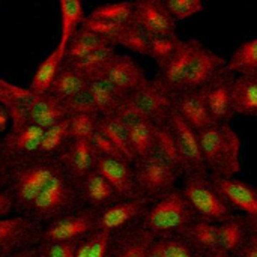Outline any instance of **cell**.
I'll use <instances>...</instances> for the list:
<instances>
[{
  "mask_svg": "<svg viewBox=\"0 0 257 257\" xmlns=\"http://www.w3.org/2000/svg\"><path fill=\"white\" fill-rule=\"evenodd\" d=\"M99 114H75L69 117V140H89L98 131Z\"/></svg>",
  "mask_w": 257,
  "mask_h": 257,
  "instance_id": "cell-42",
  "label": "cell"
},
{
  "mask_svg": "<svg viewBox=\"0 0 257 257\" xmlns=\"http://www.w3.org/2000/svg\"><path fill=\"white\" fill-rule=\"evenodd\" d=\"M161 247L166 257H196V254L191 251V248L178 236L170 238V239H163Z\"/></svg>",
  "mask_w": 257,
  "mask_h": 257,
  "instance_id": "cell-52",
  "label": "cell"
},
{
  "mask_svg": "<svg viewBox=\"0 0 257 257\" xmlns=\"http://www.w3.org/2000/svg\"><path fill=\"white\" fill-rule=\"evenodd\" d=\"M36 256H38V248H36V247H33V248L23 250V251H20V253H17V254H14V256H11V257H36Z\"/></svg>",
  "mask_w": 257,
  "mask_h": 257,
  "instance_id": "cell-58",
  "label": "cell"
},
{
  "mask_svg": "<svg viewBox=\"0 0 257 257\" xmlns=\"http://www.w3.org/2000/svg\"><path fill=\"white\" fill-rule=\"evenodd\" d=\"M87 89L99 116H113L126 98V95L116 89L105 77L87 81Z\"/></svg>",
  "mask_w": 257,
  "mask_h": 257,
  "instance_id": "cell-26",
  "label": "cell"
},
{
  "mask_svg": "<svg viewBox=\"0 0 257 257\" xmlns=\"http://www.w3.org/2000/svg\"><path fill=\"white\" fill-rule=\"evenodd\" d=\"M86 87H87V80L63 62V66L59 71V74H57L51 89L48 90V93L56 96L57 99H60L63 102Z\"/></svg>",
  "mask_w": 257,
  "mask_h": 257,
  "instance_id": "cell-35",
  "label": "cell"
},
{
  "mask_svg": "<svg viewBox=\"0 0 257 257\" xmlns=\"http://www.w3.org/2000/svg\"><path fill=\"white\" fill-rule=\"evenodd\" d=\"M148 257H166L164 256V253H163V247H161V241H160V239H157V241L152 244V247H151V250H149V256Z\"/></svg>",
  "mask_w": 257,
  "mask_h": 257,
  "instance_id": "cell-57",
  "label": "cell"
},
{
  "mask_svg": "<svg viewBox=\"0 0 257 257\" xmlns=\"http://www.w3.org/2000/svg\"><path fill=\"white\" fill-rule=\"evenodd\" d=\"M134 23L149 36L176 35V21L163 0L134 2Z\"/></svg>",
  "mask_w": 257,
  "mask_h": 257,
  "instance_id": "cell-16",
  "label": "cell"
},
{
  "mask_svg": "<svg viewBox=\"0 0 257 257\" xmlns=\"http://www.w3.org/2000/svg\"><path fill=\"white\" fill-rule=\"evenodd\" d=\"M236 74L227 66L221 68L200 90L208 105L209 114L215 123H230L235 117L233 110V84Z\"/></svg>",
  "mask_w": 257,
  "mask_h": 257,
  "instance_id": "cell-10",
  "label": "cell"
},
{
  "mask_svg": "<svg viewBox=\"0 0 257 257\" xmlns=\"http://www.w3.org/2000/svg\"><path fill=\"white\" fill-rule=\"evenodd\" d=\"M155 241L139 221L110 236L105 257H148Z\"/></svg>",
  "mask_w": 257,
  "mask_h": 257,
  "instance_id": "cell-15",
  "label": "cell"
},
{
  "mask_svg": "<svg viewBox=\"0 0 257 257\" xmlns=\"http://www.w3.org/2000/svg\"><path fill=\"white\" fill-rule=\"evenodd\" d=\"M232 257H257V247L253 244H245L235 256Z\"/></svg>",
  "mask_w": 257,
  "mask_h": 257,
  "instance_id": "cell-56",
  "label": "cell"
},
{
  "mask_svg": "<svg viewBox=\"0 0 257 257\" xmlns=\"http://www.w3.org/2000/svg\"><path fill=\"white\" fill-rule=\"evenodd\" d=\"M44 226L29 217L15 215L0 220V257H11L38 247Z\"/></svg>",
  "mask_w": 257,
  "mask_h": 257,
  "instance_id": "cell-9",
  "label": "cell"
},
{
  "mask_svg": "<svg viewBox=\"0 0 257 257\" xmlns=\"http://www.w3.org/2000/svg\"><path fill=\"white\" fill-rule=\"evenodd\" d=\"M116 45H122L140 56H149V35L136 23H130L122 27Z\"/></svg>",
  "mask_w": 257,
  "mask_h": 257,
  "instance_id": "cell-39",
  "label": "cell"
},
{
  "mask_svg": "<svg viewBox=\"0 0 257 257\" xmlns=\"http://www.w3.org/2000/svg\"><path fill=\"white\" fill-rule=\"evenodd\" d=\"M181 38L178 35H160L149 36V57H152L158 68H161L176 51L181 44Z\"/></svg>",
  "mask_w": 257,
  "mask_h": 257,
  "instance_id": "cell-41",
  "label": "cell"
},
{
  "mask_svg": "<svg viewBox=\"0 0 257 257\" xmlns=\"http://www.w3.org/2000/svg\"><path fill=\"white\" fill-rule=\"evenodd\" d=\"M197 134L209 178H235L241 172V140L230 123H212Z\"/></svg>",
  "mask_w": 257,
  "mask_h": 257,
  "instance_id": "cell-2",
  "label": "cell"
},
{
  "mask_svg": "<svg viewBox=\"0 0 257 257\" xmlns=\"http://www.w3.org/2000/svg\"><path fill=\"white\" fill-rule=\"evenodd\" d=\"M63 105H65L69 117L75 116V114H98L95 102H93L92 95L87 87L83 89L81 92L75 93L74 96L68 98L66 101H63Z\"/></svg>",
  "mask_w": 257,
  "mask_h": 257,
  "instance_id": "cell-46",
  "label": "cell"
},
{
  "mask_svg": "<svg viewBox=\"0 0 257 257\" xmlns=\"http://www.w3.org/2000/svg\"><path fill=\"white\" fill-rule=\"evenodd\" d=\"M81 241L39 242L36 247L38 248V257H75V253H77Z\"/></svg>",
  "mask_w": 257,
  "mask_h": 257,
  "instance_id": "cell-47",
  "label": "cell"
},
{
  "mask_svg": "<svg viewBox=\"0 0 257 257\" xmlns=\"http://www.w3.org/2000/svg\"><path fill=\"white\" fill-rule=\"evenodd\" d=\"M104 77L126 96L136 93L149 80L143 68L133 57L125 54H116L113 57Z\"/></svg>",
  "mask_w": 257,
  "mask_h": 257,
  "instance_id": "cell-18",
  "label": "cell"
},
{
  "mask_svg": "<svg viewBox=\"0 0 257 257\" xmlns=\"http://www.w3.org/2000/svg\"><path fill=\"white\" fill-rule=\"evenodd\" d=\"M215 190L227 202L232 209H238L245 217L257 220V188L242 179H218L209 178Z\"/></svg>",
  "mask_w": 257,
  "mask_h": 257,
  "instance_id": "cell-19",
  "label": "cell"
},
{
  "mask_svg": "<svg viewBox=\"0 0 257 257\" xmlns=\"http://www.w3.org/2000/svg\"><path fill=\"white\" fill-rule=\"evenodd\" d=\"M68 142H69V119L45 130L39 155L57 157Z\"/></svg>",
  "mask_w": 257,
  "mask_h": 257,
  "instance_id": "cell-40",
  "label": "cell"
},
{
  "mask_svg": "<svg viewBox=\"0 0 257 257\" xmlns=\"http://www.w3.org/2000/svg\"><path fill=\"white\" fill-rule=\"evenodd\" d=\"M81 27L96 33L98 36L104 38L105 41H108L113 47H116V41L117 36L122 30V24H116V23H110L105 20H98V18H92V17H86L84 21L81 23Z\"/></svg>",
  "mask_w": 257,
  "mask_h": 257,
  "instance_id": "cell-45",
  "label": "cell"
},
{
  "mask_svg": "<svg viewBox=\"0 0 257 257\" xmlns=\"http://www.w3.org/2000/svg\"><path fill=\"white\" fill-rule=\"evenodd\" d=\"M130 98L154 125L167 123L175 108V95L158 77L148 80V83L136 93L130 95Z\"/></svg>",
  "mask_w": 257,
  "mask_h": 257,
  "instance_id": "cell-12",
  "label": "cell"
},
{
  "mask_svg": "<svg viewBox=\"0 0 257 257\" xmlns=\"http://www.w3.org/2000/svg\"><path fill=\"white\" fill-rule=\"evenodd\" d=\"M110 236V233L102 230L93 232L80 242L75 257H105Z\"/></svg>",
  "mask_w": 257,
  "mask_h": 257,
  "instance_id": "cell-43",
  "label": "cell"
},
{
  "mask_svg": "<svg viewBox=\"0 0 257 257\" xmlns=\"http://www.w3.org/2000/svg\"><path fill=\"white\" fill-rule=\"evenodd\" d=\"M60 11V38L57 48L66 54V48L75 32L81 27L84 21V6L78 0H60L59 2Z\"/></svg>",
  "mask_w": 257,
  "mask_h": 257,
  "instance_id": "cell-29",
  "label": "cell"
},
{
  "mask_svg": "<svg viewBox=\"0 0 257 257\" xmlns=\"http://www.w3.org/2000/svg\"><path fill=\"white\" fill-rule=\"evenodd\" d=\"M60 167L62 164L57 157L39 154L30 157H14L8 190L14 196L15 206L21 215L27 214L35 199Z\"/></svg>",
  "mask_w": 257,
  "mask_h": 257,
  "instance_id": "cell-1",
  "label": "cell"
},
{
  "mask_svg": "<svg viewBox=\"0 0 257 257\" xmlns=\"http://www.w3.org/2000/svg\"><path fill=\"white\" fill-rule=\"evenodd\" d=\"M247 223V236H248V244H253L257 247V220L245 217Z\"/></svg>",
  "mask_w": 257,
  "mask_h": 257,
  "instance_id": "cell-55",
  "label": "cell"
},
{
  "mask_svg": "<svg viewBox=\"0 0 257 257\" xmlns=\"http://www.w3.org/2000/svg\"><path fill=\"white\" fill-rule=\"evenodd\" d=\"M105 47H113V45L108 41H105L104 38L98 36L96 33L80 27L68 44L65 60H75V59L84 57V56H87L93 51H98L101 48H105Z\"/></svg>",
  "mask_w": 257,
  "mask_h": 257,
  "instance_id": "cell-34",
  "label": "cell"
},
{
  "mask_svg": "<svg viewBox=\"0 0 257 257\" xmlns=\"http://www.w3.org/2000/svg\"><path fill=\"white\" fill-rule=\"evenodd\" d=\"M164 5L176 23L185 21L205 11V5L200 0H164Z\"/></svg>",
  "mask_w": 257,
  "mask_h": 257,
  "instance_id": "cell-44",
  "label": "cell"
},
{
  "mask_svg": "<svg viewBox=\"0 0 257 257\" xmlns=\"http://www.w3.org/2000/svg\"><path fill=\"white\" fill-rule=\"evenodd\" d=\"M181 191L199 220L220 224L235 217L233 209L215 190L209 178H187Z\"/></svg>",
  "mask_w": 257,
  "mask_h": 257,
  "instance_id": "cell-6",
  "label": "cell"
},
{
  "mask_svg": "<svg viewBox=\"0 0 257 257\" xmlns=\"http://www.w3.org/2000/svg\"><path fill=\"white\" fill-rule=\"evenodd\" d=\"M152 155L166 161L169 166H172L178 172L179 176L185 178V173H187L185 161H184V158L178 149L175 137H173L167 123L155 125V143H154V154Z\"/></svg>",
  "mask_w": 257,
  "mask_h": 257,
  "instance_id": "cell-27",
  "label": "cell"
},
{
  "mask_svg": "<svg viewBox=\"0 0 257 257\" xmlns=\"http://www.w3.org/2000/svg\"><path fill=\"white\" fill-rule=\"evenodd\" d=\"M227 60L214 53L212 50L200 45L188 66L182 92L185 90H200L221 68H224Z\"/></svg>",
  "mask_w": 257,
  "mask_h": 257,
  "instance_id": "cell-21",
  "label": "cell"
},
{
  "mask_svg": "<svg viewBox=\"0 0 257 257\" xmlns=\"http://www.w3.org/2000/svg\"><path fill=\"white\" fill-rule=\"evenodd\" d=\"M133 169H134L136 184L142 197L155 202L163 196L176 190L175 185H176V179L179 178L178 172L155 155H151L143 160H137L133 164Z\"/></svg>",
  "mask_w": 257,
  "mask_h": 257,
  "instance_id": "cell-7",
  "label": "cell"
},
{
  "mask_svg": "<svg viewBox=\"0 0 257 257\" xmlns=\"http://www.w3.org/2000/svg\"><path fill=\"white\" fill-rule=\"evenodd\" d=\"M152 200L146 197L131 199V200H117L98 211V230L107 232L110 235L126 229L142 220L146 209Z\"/></svg>",
  "mask_w": 257,
  "mask_h": 257,
  "instance_id": "cell-13",
  "label": "cell"
},
{
  "mask_svg": "<svg viewBox=\"0 0 257 257\" xmlns=\"http://www.w3.org/2000/svg\"><path fill=\"white\" fill-rule=\"evenodd\" d=\"M113 116L117 117L126 128H131V126H134V125L139 123V122L148 120V119L145 117V114L137 108V105L131 101L130 96L125 98V101L120 104V107L117 108V111H116Z\"/></svg>",
  "mask_w": 257,
  "mask_h": 257,
  "instance_id": "cell-49",
  "label": "cell"
},
{
  "mask_svg": "<svg viewBox=\"0 0 257 257\" xmlns=\"http://www.w3.org/2000/svg\"><path fill=\"white\" fill-rule=\"evenodd\" d=\"M89 17L125 26V24L134 23V2L133 3L123 2V3L101 5V6H96L95 9H92Z\"/></svg>",
  "mask_w": 257,
  "mask_h": 257,
  "instance_id": "cell-38",
  "label": "cell"
},
{
  "mask_svg": "<svg viewBox=\"0 0 257 257\" xmlns=\"http://www.w3.org/2000/svg\"><path fill=\"white\" fill-rule=\"evenodd\" d=\"M131 149L134 152L136 161L148 158L154 154L155 143V125L149 120H143L128 128Z\"/></svg>",
  "mask_w": 257,
  "mask_h": 257,
  "instance_id": "cell-37",
  "label": "cell"
},
{
  "mask_svg": "<svg viewBox=\"0 0 257 257\" xmlns=\"http://www.w3.org/2000/svg\"><path fill=\"white\" fill-rule=\"evenodd\" d=\"M95 170L113 187L117 193L119 199L131 200L142 197L136 184L134 169L125 160H114V158H104L96 155Z\"/></svg>",
  "mask_w": 257,
  "mask_h": 257,
  "instance_id": "cell-14",
  "label": "cell"
},
{
  "mask_svg": "<svg viewBox=\"0 0 257 257\" xmlns=\"http://www.w3.org/2000/svg\"><path fill=\"white\" fill-rule=\"evenodd\" d=\"M90 145L93 146V149H95V152H96L98 157L114 158V160H125V157L120 154V151L104 134H101L99 131H96L93 134V137L90 139Z\"/></svg>",
  "mask_w": 257,
  "mask_h": 257,
  "instance_id": "cell-50",
  "label": "cell"
},
{
  "mask_svg": "<svg viewBox=\"0 0 257 257\" xmlns=\"http://www.w3.org/2000/svg\"><path fill=\"white\" fill-rule=\"evenodd\" d=\"M196 254V257H205L220 251V241H218V229L217 224L203 221V220H194L190 223L179 236Z\"/></svg>",
  "mask_w": 257,
  "mask_h": 257,
  "instance_id": "cell-23",
  "label": "cell"
},
{
  "mask_svg": "<svg viewBox=\"0 0 257 257\" xmlns=\"http://www.w3.org/2000/svg\"><path fill=\"white\" fill-rule=\"evenodd\" d=\"M78 191L83 206L93 208L98 211L117 200H122L119 199L113 187L96 170L90 172L78 182Z\"/></svg>",
  "mask_w": 257,
  "mask_h": 257,
  "instance_id": "cell-24",
  "label": "cell"
},
{
  "mask_svg": "<svg viewBox=\"0 0 257 257\" xmlns=\"http://www.w3.org/2000/svg\"><path fill=\"white\" fill-rule=\"evenodd\" d=\"M175 111L196 131L211 126L214 119L209 114L202 90H185L175 95Z\"/></svg>",
  "mask_w": 257,
  "mask_h": 257,
  "instance_id": "cell-22",
  "label": "cell"
},
{
  "mask_svg": "<svg viewBox=\"0 0 257 257\" xmlns=\"http://www.w3.org/2000/svg\"><path fill=\"white\" fill-rule=\"evenodd\" d=\"M226 66L236 75H257V38L242 42Z\"/></svg>",
  "mask_w": 257,
  "mask_h": 257,
  "instance_id": "cell-36",
  "label": "cell"
},
{
  "mask_svg": "<svg viewBox=\"0 0 257 257\" xmlns=\"http://www.w3.org/2000/svg\"><path fill=\"white\" fill-rule=\"evenodd\" d=\"M233 110L235 114L257 117V75H236Z\"/></svg>",
  "mask_w": 257,
  "mask_h": 257,
  "instance_id": "cell-31",
  "label": "cell"
},
{
  "mask_svg": "<svg viewBox=\"0 0 257 257\" xmlns=\"http://www.w3.org/2000/svg\"><path fill=\"white\" fill-rule=\"evenodd\" d=\"M98 131L104 134L125 157V160L130 164L136 163L134 152L131 149L130 143V134L128 128L114 116H99V123H98Z\"/></svg>",
  "mask_w": 257,
  "mask_h": 257,
  "instance_id": "cell-33",
  "label": "cell"
},
{
  "mask_svg": "<svg viewBox=\"0 0 257 257\" xmlns=\"http://www.w3.org/2000/svg\"><path fill=\"white\" fill-rule=\"evenodd\" d=\"M98 209L83 206L71 214L47 223L42 229L41 242L81 241L98 230Z\"/></svg>",
  "mask_w": 257,
  "mask_h": 257,
  "instance_id": "cell-8",
  "label": "cell"
},
{
  "mask_svg": "<svg viewBox=\"0 0 257 257\" xmlns=\"http://www.w3.org/2000/svg\"><path fill=\"white\" fill-rule=\"evenodd\" d=\"M57 160L66 173L78 184L84 176L95 170L96 152L89 140H69L59 152Z\"/></svg>",
  "mask_w": 257,
  "mask_h": 257,
  "instance_id": "cell-20",
  "label": "cell"
},
{
  "mask_svg": "<svg viewBox=\"0 0 257 257\" xmlns=\"http://www.w3.org/2000/svg\"><path fill=\"white\" fill-rule=\"evenodd\" d=\"M167 125L175 137V142L178 145V149L185 161V179L187 178H209V172L206 169L200 142H199V134L175 111H172Z\"/></svg>",
  "mask_w": 257,
  "mask_h": 257,
  "instance_id": "cell-11",
  "label": "cell"
},
{
  "mask_svg": "<svg viewBox=\"0 0 257 257\" xmlns=\"http://www.w3.org/2000/svg\"><path fill=\"white\" fill-rule=\"evenodd\" d=\"M15 209H17V206H15V200H14V196L11 194V191L9 190L0 191V220L9 218Z\"/></svg>",
  "mask_w": 257,
  "mask_h": 257,
  "instance_id": "cell-53",
  "label": "cell"
},
{
  "mask_svg": "<svg viewBox=\"0 0 257 257\" xmlns=\"http://www.w3.org/2000/svg\"><path fill=\"white\" fill-rule=\"evenodd\" d=\"M205 257H232L229 253H226V251H223V250H220V251H217V253H214V254H209V256H205Z\"/></svg>",
  "mask_w": 257,
  "mask_h": 257,
  "instance_id": "cell-59",
  "label": "cell"
},
{
  "mask_svg": "<svg viewBox=\"0 0 257 257\" xmlns=\"http://www.w3.org/2000/svg\"><path fill=\"white\" fill-rule=\"evenodd\" d=\"M30 93L32 92L27 87H20L17 84H12L3 78H0V104H3L6 108L26 99Z\"/></svg>",
  "mask_w": 257,
  "mask_h": 257,
  "instance_id": "cell-48",
  "label": "cell"
},
{
  "mask_svg": "<svg viewBox=\"0 0 257 257\" xmlns=\"http://www.w3.org/2000/svg\"><path fill=\"white\" fill-rule=\"evenodd\" d=\"M114 47H105L98 51H93L84 57L75 59V60H65L66 65H69L72 69H75L80 75H83L87 81L104 77L105 71L116 56Z\"/></svg>",
  "mask_w": 257,
  "mask_h": 257,
  "instance_id": "cell-30",
  "label": "cell"
},
{
  "mask_svg": "<svg viewBox=\"0 0 257 257\" xmlns=\"http://www.w3.org/2000/svg\"><path fill=\"white\" fill-rule=\"evenodd\" d=\"M194 220H197L194 211L182 191L176 188L152 202L142 217L140 224L155 239L163 241L179 236V233Z\"/></svg>",
  "mask_w": 257,
  "mask_h": 257,
  "instance_id": "cell-4",
  "label": "cell"
},
{
  "mask_svg": "<svg viewBox=\"0 0 257 257\" xmlns=\"http://www.w3.org/2000/svg\"><path fill=\"white\" fill-rule=\"evenodd\" d=\"M200 45L202 44L197 39H182L172 57L161 68H158V78L169 87L173 95L182 92L188 66Z\"/></svg>",
  "mask_w": 257,
  "mask_h": 257,
  "instance_id": "cell-17",
  "label": "cell"
},
{
  "mask_svg": "<svg viewBox=\"0 0 257 257\" xmlns=\"http://www.w3.org/2000/svg\"><path fill=\"white\" fill-rule=\"evenodd\" d=\"M65 62V53L62 50H59L57 47L38 65L30 84H29V90L36 93V95H42V93H48V90L51 89L59 71L62 69Z\"/></svg>",
  "mask_w": 257,
  "mask_h": 257,
  "instance_id": "cell-28",
  "label": "cell"
},
{
  "mask_svg": "<svg viewBox=\"0 0 257 257\" xmlns=\"http://www.w3.org/2000/svg\"><path fill=\"white\" fill-rule=\"evenodd\" d=\"M9 128H11V114H9V110L3 104H0V137L2 136L5 137L8 134Z\"/></svg>",
  "mask_w": 257,
  "mask_h": 257,
  "instance_id": "cell-54",
  "label": "cell"
},
{
  "mask_svg": "<svg viewBox=\"0 0 257 257\" xmlns=\"http://www.w3.org/2000/svg\"><path fill=\"white\" fill-rule=\"evenodd\" d=\"M80 208H83V203L80 199L78 184L66 173L63 167H60L35 199L24 217L45 226L47 223Z\"/></svg>",
  "mask_w": 257,
  "mask_h": 257,
  "instance_id": "cell-3",
  "label": "cell"
},
{
  "mask_svg": "<svg viewBox=\"0 0 257 257\" xmlns=\"http://www.w3.org/2000/svg\"><path fill=\"white\" fill-rule=\"evenodd\" d=\"M12 163H14V155L6 146L3 137H0V191L9 188Z\"/></svg>",
  "mask_w": 257,
  "mask_h": 257,
  "instance_id": "cell-51",
  "label": "cell"
},
{
  "mask_svg": "<svg viewBox=\"0 0 257 257\" xmlns=\"http://www.w3.org/2000/svg\"><path fill=\"white\" fill-rule=\"evenodd\" d=\"M36 257H38V256H36Z\"/></svg>",
  "mask_w": 257,
  "mask_h": 257,
  "instance_id": "cell-60",
  "label": "cell"
},
{
  "mask_svg": "<svg viewBox=\"0 0 257 257\" xmlns=\"http://www.w3.org/2000/svg\"><path fill=\"white\" fill-rule=\"evenodd\" d=\"M218 229V241L220 248L230 256H235L247 242V223L245 217H232L230 220L217 224Z\"/></svg>",
  "mask_w": 257,
  "mask_h": 257,
  "instance_id": "cell-32",
  "label": "cell"
},
{
  "mask_svg": "<svg viewBox=\"0 0 257 257\" xmlns=\"http://www.w3.org/2000/svg\"><path fill=\"white\" fill-rule=\"evenodd\" d=\"M11 114V130L36 125L42 130H48L66 119L69 114L60 99L50 93H30L26 99L8 108Z\"/></svg>",
  "mask_w": 257,
  "mask_h": 257,
  "instance_id": "cell-5",
  "label": "cell"
},
{
  "mask_svg": "<svg viewBox=\"0 0 257 257\" xmlns=\"http://www.w3.org/2000/svg\"><path fill=\"white\" fill-rule=\"evenodd\" d=\"M45 130L36 125H24L11 130L5 137V143L14 157H30L39 154Z\"/></svg>",
  "mask_w": 257,
  "mask_h": 257,
  "instance_id": "cell-25",
  "label": "cell"
}]
</instances>
